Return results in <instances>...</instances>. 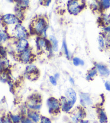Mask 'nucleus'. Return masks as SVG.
I'll return each instance as SVG.
<instances>
[{"mask_svg":"<svg viewBox=\"0 0 110 123\" xmlns=\"http://www.w3.org/2000/svg\"><path fill=\"white\" fill-rule=\"evenodd\" d=\"M91 8L94 11L102 12L100 5V0H94L91 4Z\"/></svg>","mask_w":110,"mask_h":123,"instance_id":"393cba45","label":"nucleus"},{"mask_svg":"<svg viewBox=\"0 0 110 123\" xmlns=\"http://www.w3.org/2000/svg\"><path fill=\"white\" fill-rule=\"evenodd\" d=\"M36 44L38 51L41 52H52L51 44L49 39L41 36H37L36 39Z\"/></svg>","mask_w":110,"mask_h":123,"instance_id":"423d86ee","label":"nucleus"},{"mask_svg":"<svg viewBox=\"0 0 110 123\" xmlns=\"http://www.w3.org/2000/svg\"><path fill=\"white\" fill-rule=\"evenodd\" d=\"M94 67L97 70L98 74L100 76L104 78H107L110 76V69L104 64L97 63L94 65Z\"/></svg>","mask_w":110,"mask_h":123,"instance_id":"4468645a","label":"nucleus"},{"mask_svg":"<svg viewBox=\"0 0 110 123\" xmlns=\"http://www.w3.org/2000/svg\"><path fill=\"white\" fill-rule=\"evenodd\" d=\"M102 22L103 25V27L110 23V15L107 14H103L102 17Z\"/></svg>","mask_w":110,"mask_h":123,"instance_id":"cd10ccee","label":"nucleus"},{"mask_svg":"<svg viewBox=\"0 0 110 123\" xmlns=\"http://www.w3.org/2000/svg\"><path fill=\"white\" fill-rule=\"evenodd\" d=\"M98 49L100 51H104V50L107 49V46L106 44V41H105V37L103 34L99 35L98 37Z\"/></svg>","mask_w":110,"mask_h":123,"instance_id":"aec40b11","label":"nucleus"},{"mask_svg":"<svg viewBox=\"0 0 110 123\" xmlns=\"http://www.w3.org/2000/svg\"><path fill=\"white\" fill-rule=\"evenodd\" d=\"M80 96V103L81 106L83 107L91 106L93 104V100L90 94L88 93L81 92Z\"/></svg>","mask_w":110,"mask_h":123,"instance_id":"ddd939ff","label":"nucleus"},{"mask_svg":"<svg viewBox=\"0 0 110 123\" xmlns=\"http://www.w3.org/2000/svg\"><path fill=\"white\" fill-rule=\"evenodd\" d=\"M97 115L100 123H107L108 122V117L106 112L102 107L98 108Z\"/></svg>","mask_w":110,"mask_h":123,"instance_id":"a211bd4d","label":"nucleus"},{"mask_svg":"<svg viewBox=\"0 0 110 123\" xmlns=\"http://www.w3.org/2000/svg\"><path fill=\"white\" fill-rule=\"evenodd\" d=\"M10 28L11 30H10V31L8 32H9L11 37L13 39H28L30 36L29 31L25 26L22 25V23L18 24L14 27Z\"/></svg>","mask_w":110,"mask_h":123,"instance_id":"7ed1b4c3","label":"nucleus"},{"mask_svg":"<svg viewBox=\"0 0 110 123\" xmlns=\"http://www.w3.org/2000/svg\"><path fill=\"white\" fill-rule=\"evenodd\" d=\"M62 49H63V53L65 54L66 58H67L68 60H70L71 56H70V52L69 51V50H68L67 44V42H66L65 38H63V41H62Z\"/></svg>","mask_w":110,"mask_h":123,"instance_id":"b1692460","label":"nucleus"},{"mask_svg":"<svg viewBox=\"0 0 110 123\" xmlns=\"http://www.w3.org/2000/svg\"><path fill=\"white\" fill-rule=\"evenodd\" d=\"M7 55V50L3 45H0V56L6 57Z\"/></svg>","mask_w":110,"mask_h":123,"instance_id":"c85d7f7f","label":"nucleus"},{"mask_svg":"<svg viewBox=\"0 0 110 123\" xmlns=\"http://www.w3.org/2000/svg\"><path fill=\"white\" fill-rule=\"evenodd\" d=\"M103 33L104 34H110V23L103 27Z\"/></svg>","mask_w":110,"mask_h":123,"instance_id":"7c9ffc66","label":"nucleus"},{"mask_svg":"<svg viewBox=\"0 0 110 123\" xmlns=\"http://www.w3.org/2000/svg\"><path fill=\"white\" fill-rule=\"evenodd\" d=\"M16 56L18 61L25 64L32 63L34 61L35 57L33 50L31 48L24 50V51L21 52V53L17 54Z\"/></svg>","mask_w":110,"mask_h":123,"instance_id":"0eeeda50","label":"nucleus"},{"mask_svg":"<svg viewBox=\"0 0 110 123\" xmlns=\"http://www.w3.org/2000/svg\"><path fill=\"white\" fill-rule=\"evenodd\" d=\"M41 103H42V98L40 94L34 93L28 97L26 105L28 109L39 111L42 106Z\"/></svg>","mask_w":110,"mask_h":123,"instance_id":"39448f33","label":"nucleus"},{"mask_svg":"<svg viewBox=\"0 0 110 123\" xmlns=\"http://www.w3.org/2000/svg\"><path fill=\"white\" fill-rule=\"evenodd\" d=\"M6 1H8L9 2H11V3H12V2H14L15 0H6Z\"/></svg>","mask_w":110,"mask_h":123,"instance_id":"a19ab883","label":"nucleus"},{"mask_svg":"<svg viewBox=\"0 0 110 123\" xmlns=\"http://www.w3.org/2000/svg\"><path fill=\"white\" fill-rule=\"evenodd\" d=\"M17 8L25 11L28 8L30 4V0H15Z\"/></svg>","mask_w":110,"mask_h":123,"instance_id":"6ab92c4d","label":"nucleus"},{"mask_svg":"<svg viewBox=\"0 0 110 123\" xmlns=\"http://www.w3.org/2000/svg\"><path fill=\"white\" fill-rule=\"evenodd\" d=\"M66 8L69 14L77 16L86 8V2L85 0H68Z\"/></svg>","mask_w":110,"mask_h":123,"instance_id":"f03ea898","label":"nucleus"},{"mask_svg":"<svg viewBox=\"0 0 110 123\" xmlns=\"http://www.w3.org/2000/svg\"><path fill=\"white\" fill-rule=\"evenodd\" d=\"M26 116L35 123H38L40 122L41 116L39 111L28 109Z\"/></svg>","mask_w":110,"mask_h":123,"instance_id":"dca6fc26","label":"nucleus"},{"mask_svg":"<svg viewBox=\"0 0 110 123\" xmlns=\"http://www.w3.org/2000/svg\"><path fill=\"white\" fill-rule=\"evenodd\" d=\"M40 123H52V122L50 118L45 117V116H41Z\"/></svg>","mask_w":110,"mask_h":123,"instance_id":"2f4dec72","label":"nucleus"},{"mask_svg":"<svg viewBox=\"0 0 110 123\" xmlns=\"http://www.w3.org/2000/svg\"><path fill=\"white\" fill-rule=\"evenodd\" d=\"M46 105L49 112L53 115L58 114L61 110L60 100L55 97H52L48 98L46 101Z\"/></svg>","mask_w":110,"mask_h":123,"instance_id":"6e6552de","label":"nucleus"},{"mask_svg":"<svg viewBox=\"0 0 110 123\" xmlns=\"http://www.w3.org/2000/svg\"><path fill=\"white\" fill-rule=\"evenodd\" d=\"M109 49L110 51V45H109V49Z\"/></svg>","mask_w":110,"mask_h":123,"instance_id":"37998d69","label":"nucleus"},{"mask_svg":"<svg viewBox=\"0 0 110 123\" xmlns=\"http://www.w3.org/2000/svg\"><path fill=\"white\" fill-rule=\"evenodd\" d=\"M54 77L57 80H58L60 78V74H59V73H56V74H54Z\"/></svg>","mask_w":110,"mask_h":123,"instance_id":"4c0bfd02","label":"nucleus"},{"mask_svg":"<svg viewBox=\"0 0 110 123\" xmlns=\"http://www.w3.org/2000/svg\"><path fill=\"white\" fill-rule=\"evenodd\" d=\"M78 123H90V121H89V120H81V121L79 122Z\"/></svg>","mask_w":110,"mask_h":123,"instance_id":"58836bf2","label":"nucleus"},{"mask_svg":"<svg viewBox=\"0 0 110 123\" xmlns=\"http://www.w3.org/2000/svg\"><path fill=\"white\" fill-rule=\"evenodd\" d=\"M13 39V38H12ZM14 52L16 54H18L24 50L30 48V43L28 39H14Z\"/></svg>","mask_w":110,"mask_h":123,"instance_id":"1a4fd4ad","label":"nucleus"},{"mask_svg":"<svg viewBox=\"0 0 110 123\" xmlns=\"http://www.w3.org/2000/svg\"><path fill=\"white\" fill-rule=\"evenodd\" d=\"M12 39L6 28L3 27L0 29V45H4Z\"/></svg>","mask_w":110,"mask_h":123,"instance_id":"2eb2a0df","label":"nucleus"},{"mask_svg":"<svg viewBox=\"0 0 110 123\" xmlns=\"http://www.w3.org/2000/svg\"><path fill=\"white\" fill-rule=\"evenodd\" d=\"M72 64L75 67H79V66H84L85 64L84 61L82 59L78 57H74L72 58Z\"/></svg>","mask_w":110,"mask_h":123,"instance_id":"bb28decb","label":"nucleus"},{"mask_svg":"<svg viewBox=\"0 0 110 123\" xmlns=\"http://www.w3.org/2000/svg\"><path fill=\"white\" fill-rule=\"evenodd\" d=\"M98 74L97 70L95 67L91 68L88 71L86 79L87 80H92Z\"/></svg>","mask_w":110,"mask_h":123,"instance_id":"4be33fe9","label":"nucleus"},{"mask_svg":"<svg viewBox=\"0 0 110 123\" xmlns=\"http://www.w3.org/2000/svg\"><path fill=\"white\" fill-rule=\"evenodd\" d=\"M25 74L29 80H34L38 78L39 71L36 65L31 63L28 64L26 67Z\"/></svg>","mask_w":110,"mask_h":123,"instance_id":"9d476101","label":"nucleus"},{"mask_svg":"<svg viewBox=\"0 0 110 123\" xmlns=\"http://www.w3.org/2000/svg\"><path fill=\"white\" fill-rule=\"evenodd\" d=\"M69 82L72 85L74 86L75 84V81L74 78H72V77H69Z\"/></svg>","mask_w":110,"mask_h":123,"instance_id":"c9c22d12","label":"nucleus"},{"mask_svg":"<svg viewBox=\"0 0 110 123\" xmlns=\"http://www.w3.org/2000/svg\"><path fill=\"white\" fill-rule=\"evenodd\" d=\"M52 0H45V2H44V6H48L50 5V4L51 3Z\"/></svg>","mask_w":110,"mask_h":123,"instance_id":"e433bc0d","label":"nucleus"},{"mask_svg":"<svg viewBox=\"0 0 110 123\" xmlns=\"http://www.w3.org/2000/svg\"><path fill=\"white\" fill-rule=\"evenodd\" d=\"M0 123H3V119H0Z\"/></svg>","mask_w":110,"mask_h":123,"instance_id":"79ce46f5","label":"nucleus"},{"mask_svg":"<svg viewBox=\"0 0 110 123\" xmlns=\"http://www.w3.org/2000/svg\"><path fill=\"white\" fill-rule=\"evenodd\" d=\"M22 123H35L32 121L31 119L30 118L26 117V116H24L23 118V119L22 120Z\"/></svg>","mask_w":110,"mask_h":123,"instance_id":"473e14b6","label":"nucleus"},{"mask_svg":"<svg viewBox=\"0 0 110 123\" xmlns=\"http://www.w3.org/2000/svg\"><path fill=\"white\" fill-rule=\"evenodd\" d=\"M59 100L60 102L61 110L66 113L72 111V110L75 105L72 101L68 99L65 96L61 97Z\"/></svg>","mask_w":110,"mask_h":123,"instance_id":"f8f14e48","label":"nucleus"},{"mask_svg":"<svg viewBox=\"0 0 110 123\" xmlns=\"http://www.w3.org/2000/svg\"><path fill=\"white\" fill-rule=\"evenodd\" d=\"M1 22L3 27L8 28L14 27L18 24L22 23V20L15 14L7 13L1 16Z\"/></svg>","mask_w":110,"mask_h":123,"instance_id":"20e7f679","label":"nucleus"},{"mask_svg":"<svg viewBox=\"0 0 110 123\" xmlns=\"http://www.w3.org/2000/svg\"><path fill=\"white\" fill-rule=\"evenodd\" d=\"M48 39H49L50 44H51L53 52H58L59 49V41L56 37L54 35H50Z\"/></svg>","mask_w":110,"mask_h":123,"instance_id":"412c9836","label":"nucleus"},{"mask_svg":"<svg viewBox=\"0 0 110 123\" xmlns=\"http://www.w3.org/2000/svg\"></svg>","mask_w":110,"mask_h":123,"instance_id":"c03bdc74","label":"nucleus"},{"mask_svg":"<svg viewBox=\"0 0 110 123\" xmlns=\"http://www.w3.org/2000/svg\"><path fill=\"white\" fill-rule=\"evenodd\" d=\"M72 120L74 123H77L83 120L86 116V112L84 107L78 106L71 111Z\"/></svg>","mask_w":110,"mask_h":123,"instance_id":"9b49d317","label":"nucleus"},{"mask_svg":"<svg viewBox=\"0 0 110 123\" xmlns=\"http://www.w3.org/2000/svg\"><path fill=\"white\" fill-rule=\"evenodd\" d=\"M48 23L46 17L40 16L35 17L30 24L29 29L30 34L35 35L37 36H41L47 38V32Z\"/></svg>","mask_w":110,"mask_h":123,"instance_id":"f257e3e1","label":"nucleus"},{"mask_svg":"<svg viewBox=\"0 0 110 123\" xmlns=\"http://www.w3.org/2000/svg\"><path fill=\"white\" fill-rule=\"evenodd\" d=\"M38 1L41 4H43V5H44V2H45V0H38Z\"/></svg>","mask_w":110,"mask_h":123,"instance_id":"ea45409f","label":"nucleus"},{"mask_svg":"<svg viewBox=\"0 0 110 123\" xmlns=\"http://www.w3.org/2000/svg\"><path fill=\"white\" fill-rule=\"evenodd\" d=\"M104 86L106 90L110 92V81L106 80L104 83Z\"/></svg>","mask_w":110,"mask_h":123,"instance_id":"72a5a7b5","label":"nucleus"},{"mask_svg":"<svg viewBox=\"0 0 110 123\" xmlns=\"http://www.w3.org/2000/svg\"><path fill=\"white\" fill-rule=\"evenodd\" d=\"M65 97L68 99L72 101V102L75 104L77 101V93L75 90L72 87H69L67 89L65 92Z\"/></svg>","mask_w":110,"mask_h":123,"instance_id":"f3484780","label":"nucleus"},{"mask_svg":"<svg viewBox=\"0 0 110 123\" xmlns=\"http://www.w3.org/2000/svg\"><path fill=\"white\" fill-rule=\"evenodd\" d=\"M49 80L50 84L53 85V86H56L57 84H58V82H57L58 80L54 77V76H50L49 77Z\"/></svg>","mask_w":110,"mask_h":123,"instance_id":"c756f323","label":"nucleus"},{"mask_svg":"<svg viewBox=\"0 0 110 123\" xmlns=\"http://www.w3.org/2000/svg\"><path fill=\"white\" fill-rule=\"evenodd\" d=\"M9 117L13 123H20L22 122V120L23 119V118L24 117V116L10 113Z\"/></svg>","mask_w":110,"mask_h":123,"instance_id":"5701e85b","label":"nucleus"},{"mask_svg":"<svg viewBox=\"0 0 110 123\" xmlns=\"http://www.w3.org/2000/svg\"><path fill=\"white\" fill-rule=\"evenodd\" d=\"M100 5L102 12H105L110 8V0H100Z\"/></svg>","mask_w":110,"mask_h":123,"instance_id":"a878e982","label":"nucleus"},{"mask_svg":"<svg viewBox=\"0 0 110 123\" xmlns=\"http://www.w3.org/2000/svg\"><path fill=\"white\" fill-rule=\"evenodd\" d=\"M3 123H13L9 117H5L3 119Z\"/></svg>","mask_w":110,"mask_h":123,"instance_id":"f704fd0d","label":"nucleus"}]
</instances>
